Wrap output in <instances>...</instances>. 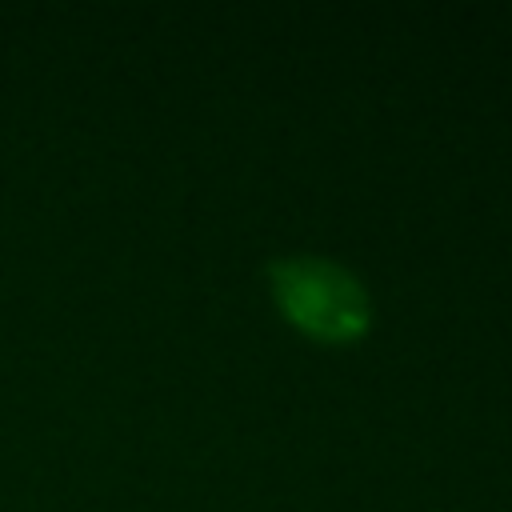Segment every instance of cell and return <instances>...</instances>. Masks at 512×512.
Masks as SVG:
<instances>
[{"mask_svg": "<svg viewBox=\"0 0 512 512\" xmlns=\"http://www.w3.org/2000/svg\"><path fill=\"white\" fill-rule=\"evenodd\" d=\"M280 316L316 344H356L372 328L368 288L336 260L284 256L268 268Z\"/></svg>", "mask_w": 512, "mask_h": 512, "instance_id": "6da1fadb", "label": "cell"}]
</instances>
